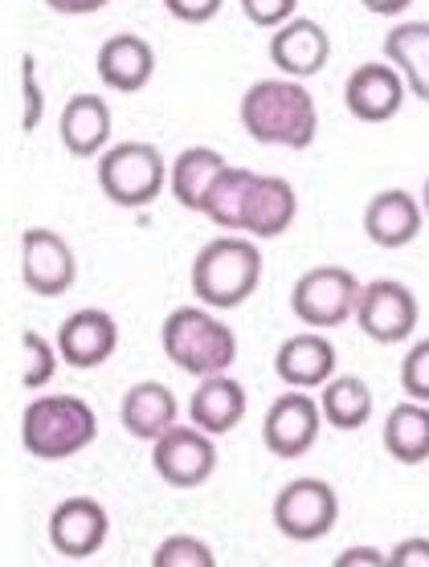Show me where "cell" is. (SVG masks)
<instances>
[{
    "label": "cell",
    "instance_id": "cell-1",
    "mask_svg": "<svg viewBox=\"0 0 429 567\" xmlns=\"http://www.w3.org/2000/svg\"><path fill=\"white\" fill-rule=\"evenodd\" d=\"M242 127L254 143L303 152L319 135V106L299 78H262L242 94Z\"/></svg>",
    "mask_w": 429,
    "mask_h": 567
},
{
    "label": "cell",
    "instance_id": "cell-2",
    "mask_svg": "<svg viewBox=\"0 0 429 567\" xmlns=\"http://www.w3.org/2000/svg\"><path fill=\"white\" fill-rule=\"evenodd\" d=\"M99 437V416L82 396H38L21 413V445L29 457L41 462H65L74 453L91 450Z\"/></svg>",
    "mask_w": 429,
    "mask_h": 567
},
{
    "label": "cell",
    "instance_id": "cell-3",
    "mask_svg": "<svg viewBox=\"0 0 429 567\" xmlns=\"http://www.w3.org/2000/svg\"><path fill=\"white\" fill-rule=\"evenodd\" d=\"M262 282V249L254 237L225 233L213 237L193 261V295L208 310H234L242 307Z\"/></svg>",
    "mask_w": 429,
    "mask_h": 567
},
{
    "label": "cell",
    "instance_id": "cell-4",
    "mask_svg": "<svg viewBox=\"0 0 429 567\" xmlns=\"http://www.w3.org/2000/svg\"><path fill=\"white\" fill-rule=\"evenodd\" d=\"M160 348L181 372L205 380L222 375L237 360V336L208 307H176L160 327Z\"/></svg>",
    "mask_w": 429,
    "mask_h": 567
},
{
    "label": "cell",
    "instance_id": "cell-5",
    "mask_svg": "<svg viewBox=\"0 0 429 567\" xmlns=\"http://www.w3.org/2000/svg\"><path fill=\"white\" fill-rule=\"evenodd\" d=\"M168 184V159L152 143H115L99 159V188L119 208L156 205Z\"/></svg>",
    "mask_w": 429,
    "mask_h": 567
},
{
    "label": "cell",
    "instance_id": "cell-6",
    "mask_svg": "<svg viewBox=\"0 0 429 567\" xmlns=\"http://www.w3.org/2000/svg\"><path fill=\"white\" fill-rule=\"evenodd\" d=\"M360 278L344 266H315L290 286V310L303 327H315V331H327V327H339V322L356 319V307H360Z\"/></svg>",
    "mask_w": 429,
    "mask_h": 567
},
{
    "label": "cell",
    "instance_id": "cell-7",
    "mask_svg": "<svg viewBox=\"0 0 429 567\" xmlns=\"http://www.w3.org/2000/svg\"><path fill=\"white\" fill-rule=\"evenodd\" d=\"M274 527L295 543H319L336 527L339 498L324 477H295L274 494Z\"/></svg>",
    "mask_w": 429,
    "mask_h": 567
},
{
    "label": "cell",
    "instance_id": "cell-8",
    "mask_svg": "<svg viewBox=\"0 0 429 567\" xmlns=\"http://www.w3.org/2000/svg\"><path fill=\"white\" fill-rule=\"evenodd\" d=\"M152 465L160 482H168L172 491H196L205 486L217 470V445L213 433L196 425H172L160 441H152Z\"/></svg>",
    "mask_w": 429,
    "mask_h": 567
},
{
    "label": "cell",
    "instance_id": "cell-9",
    "mask_svg": "<svg viewBox=\"0 0 429 567\" xmlns=\"http://www.w3.org/2000/svg\"><path fill=\"white\" fill-rule=\"evenodd\" d=\"M417 295L397 278H377L360 290V307H356V327L365 331L372 343L392 348L417 331Z\"/></svg>",
    "mask_w": 429,
    "mask_h": 567
},
{
    "label": "cell",
    "instance_id": "cell-10",
    "mask_svg": "<svg viewBox=\"0 0 429 567\" xmlns=\"http://www.w3.org/2000/svg\"><path fill=\"white\" fill-rule=\"evenodd\" d=\"M324 425L327 421H324L319 400H311L303 388H295V392H283V396L266 409V421H262V445H266L274 457L295 462V457L315 450V441H319V429Z\"/></svg>",
    "mask_w": 429,
    "mask_h": 567
},
{
    "label": "cell",
    "instance_id": "cell-11",
    "mask_svg": "<svg viewBox=\"0 0 429 567\" xmlns=\"http://www.w3.org/2000/svg\"><path fill=\"white\" fill-rule=\"evenodd\" d=\"M21 282L41 298H62L79 282V258L58 229L21 233Z\"/></svg>",
    "mask_w": 429,
    "mask_h": 567
},
{
    "label": "cell",
    "instance_id": "cell-12",
    "mask_svg": "<svg viewBox=\"0 0 429 567\" xmlns=\"http://www.w3.org/2000/svg\"><path fill=\"white\" fill-rule=\"evenodd\" d=\"M106 535H111V518L99 498L74 494L65 503L53 506L50 515V547L62 559H91L103 551Z\"/></svg>",
    "mask_w": 429,
    "mask_h": 567
},
{
    "label": "cell",
    "instance_id": "cell-13",
    "mask_svg": "<svg viewBox=\"0 0 429 567\" xmlns=\"http://www.w3.org/2000/svg\"><path fill=\"white\" fill-rule=\"evenodd\" d=\"M405 94H409V86H405L401 70L392 62L356 65L348 82H344V106H348V115L356 123H389V118H397Z\"/></svg>",
    "mask_w": 429,
    "mask_h": 567
},
{
    "label": "cell",
    "instance_id": "cell-14",
    "mask_svg": "<svg viewBox=\"0 0 429 567\" xmlns=\"http://www.w3.org/2000/svg\"><path fill=\"white\" fill-rule=\"evenodd\" d=\"M295 217H299V193H295V184L283 181V176H262V172H254L237 233L258 237V241H274V237H283L295 225Z\"/></svg>",
    "mask_w": 429,
    "mask_h": 567
},
{
    "label": "cell",
    "instance_id": "cell-15",
    "mask_svg": "<svg viewBox=\"0 0 429 567\" xmlns=\"http://www.w3.org/2000/svg\"><path fill=\"white\" fill-rule=\"evenodd\" d=\"M115 348H119V322L99 307L74 310L58 327V351L79 372H91V368L106 363L115 355Z\"/></svg>",
    "mask_w": 429,
    "mask_h": 567
},
{
    "label": "cell",
    "instance_id": "cell-16",
    "mask_svg": "<svg viewBox=\"0 0 429 567\" xmlns=\"http://www.w3.org/2000/svg\"><path fill=\"white\" fill-rule=\"evenodd\" d=\"M331 58V38L311 17H290L283 29L270 33V62L283 70V78H315Z\"/></svg>",
    "mask_w": 429,
    "mask_h": 567
},
{
    "label": "cell",
    "instance_id": "cell-17",
    "mask_svg": "<svg viewBox=\"0 0 429 567\" xmlns=\"http://www.w3.org/2000/svg\"><path fill=\"white\" fill-rule=\"evenodd\" d=\"M274 375L286 388H324L336 375V343L324 331H299V336L283 339V348L274 355Z\"/></svg>",
    "mask_w": 429,
    "mask_h": 567
},
{
    "label": "cell",
    "instance_id": "cell-18",
    "mask_svg": "<svg viewBox=\"0 0 429 567\" xmlns=\"http://www.w3.org/2000/svg\"><path fill=\"white\" fill-rule=\"evenodd\" d=\"M94 65H99V78L106 82V91L140 94L156 74V50L140 33H115V38H106L99 45Z\"/></svg>",
    "mask_w": 429,
    "mask_h": 567
},
{
    "label": "cell",
    "instance_id": "cell-19",
    "mask_svg": "<svg viewBox=\"0 0 429 567\" xmlns=\"http://www.w3.org/2000/svg\"><path fill=\"white\" fill-rule=\"evenodd\" d=\"M421 220H426V208H421L417 196L405 193V188H385V193L372 196L365 208L368 241L380 249L413 246L417 233H421Z\"/></svg>",
    "mask_w": 429,
    "mask_h": 567
},
{
    "label": "cell",
    "instance_id": "cell-20",
    "mask_svg": "<svg viewBox=\"0 0 429 567\" xmlns=\"http://www.w3.org/2000/svg\"><path fill=\"white\" fill-rule=\"evenodd\" d=\"M249 409V396L246 388L237 384L234 375H205L201 384H196L193 400H188V421L196 429H205L213 437H222V433H234L242 425V416Z\"/></svg>",
    "mask_w": 429,
    "mask_h": 567
},
{
    "label": "cell",
    "instance_id": "cell-21",
    "mask_svg": "<svg viewBox=\"0 0 429 567\" xmlns=\"http://www.w3.org/2000/svg\"><path fill=\"white\" fill-rule=\"evenodd\" d=\"M58 135H62V147L74 159L99 155L106 147V140H111V106H106V99H99V94H74L62 106Z\"/></svg>",
    "mask_w": 429,
    "mask_h": 567
},
{
    "label": "cell",
    "instance_id": "cell-22",
    "mask_svg": "<svg viewBox=\"0 0 429 567\" xmlns=\"http://www.w3.org/2000/svg\"><path fill=\"white\" fill-rule=\"evenodd\" d=\"M176 413H181V404L172 396L168 384H160V380H143V384L127 388V396L119 404V421L127 429L131 437L140 441H160L176 425Z\"/></svg>",
    "mask_w": 429,
    "mask_h": 567
},
{
    "label": "cell",
    "instance_id": "cell-23",
    "mask_svg": "<svg viewBox=\"0 0 429 567\" xmlns=\"http://www.w3.org/2000/svg\"><path fill=\"white\" fill-rule=\"evenodd\" d=\"M229 164H225L222 152H213V147H184L168 168V184L176 205H184L188 213H205L208 193H213V184H217V176Z\"/></svg>",
    "mask_w": 429,
    "mask_h": 567
},
{
    "label": "cell",
    "instance_id": "cell-24",
    "mask_svg": "<svg viewBox=\"0 0 429 567\" xmlns=\"http://www.w3.org/2000/svg\"><path fill=\"white\" fill-rule=\"evenodd\" d=\"M385 62L401 70L413 99L429 103V21H401L385 33Z\"/></svg>",
    "mask_w": 429,
    "mask_h": 567
},
{
    "label": "cell",
    "instance_id": "cell-25",
    "mask_svg": "<svg viewBox=\"0 0 429 567\" xmlns=\"http://www.w3.org/2000/svg\"><path fill=\"white\" fill-rule=\"evenodd\" d=\"M385 453H389L392 462L401 465H421L429 462V404L421 400H405L389 413L385 421Z\"/></svg>",
    "mask_w": 429,
    "mask_h": 567
},
{
    "label": "cell",
    "instance_id": "cell-26",
    "mask_svg": "<svg viewBox=\"0 0 429 567\" xmlns=\"http://www.w3.org/2000/svg\"><path fill=\"white\" fill-rule=\"evenodd\" d=\"M319 409H324V421L339 433H356V429L368 425L372 416V388L360 380V375H331L324 388H319Z\"/></svg>",
    "mask_w": 429,
    "mask_h": 567
},
{
    "label": "cell",
    "instance_id": "cell-27",
    "mask_svg": "<svg viewBox=\"0 0 429 567\" xmlns=\"http://www.w3.org/2000/svg\"><path fill=\"white\" fill-rule=\"evenodd\" d=\"M249 181H254V168H229L217 176L213 184V193L205 200V217L217 225V229H234L242 225V205H246V193H249Z\"/></svg>",
    "mask_w": 429,
    "mask_h": 567
},
{
    "label": "cell",
    "instance_id": "cell-28",
    "mask_svg": "<svg viewBox=\"0 0 429 567\" xmlns=\"http://www.w3.org/2000/svg\"><path fill=\"white\" fill-rule=\"evenodd\" d=\"M58 360H62L58 343L41 339L38 331H21V388L38 392V388L50 384L53 372H58Z\"/></svg>",
    "mask_w": 429,
    "mask_h": 567
},
{
    "label": "cell",
    "instance_id": "cell-29",
    "mask_svg": "<svg viewBox=\"0 0 429 567\" xmlns=\"http://www.w3.org/2000/svg\"><path fill=\"white\" fill-rule=\"evenodd\" d=\"M213 564H217L213 547L205 539H196V535H172L152 555V567H213Z\"/></svg>",
    "mask_w": 429,
    "mask_h": 567
},
{
    "label": "cell",
    "instance_id": "cell-30",
    "mask_svg": "<svg viewBox=\"0 0 429 567\" xmlns=\"http://www.w3.org/2000/svg\"><path fill=\"white\" fill-rule=\"evenodd\" d=\"M401 392L409 400H421V404H429V339H421V343H413V348L405 351Z\"/></svg>",
    "mask_w": 429,
    "mask_h": 567
},
{
    "label": "cell",
    "instance_id": "cell-31",
    "mask_svg": "<svg viewBox=\"0 0 429 567\" xmlns=\"http://www.w3.org/2000/svg\"><path fill=\"white\" fill-rule=\"evenodd\" d=\"M299 9V0H242V13H246L249 25L258 29H283Z\"/></svg>",
    "mask_w": 429,
    "mask_h": 567
},
{
    "label": "cell",
    "instance_id": "cell-32",
    "mask_svg": "<svg viewBox=\"0 0 429 567\" xmlns=\"http://www.w3.org/2000/svg\"><path fill=\"white\" fill-rule=\"evenodd\" d=\"M21 91H25V115H21V131H38L41 115H45V94L38 86V62L33 53L21 58Z\"/></svg>",
    "mask_w": 429,
    "mask_h": 567
},
{
    "label": "cell",
    "instance_id": "cell-33",
    "mask_svg": "<svg viewBox=\"0 0 429 567\" xmlns=\"http://www.w3.org/2000/svg\"><path fill=\"white\" fill-rule=\"evenodd\" d=\"M222 4L225 0H164V9L184 25H205V21L222 13Z\"/></svg>",
    "mask_w": 429,
    "mask_h": 567
},
{
    "label": "cell",
    "instance_id": "cell-34",
    "mask_svg": "<svg viewBox=\"0 0 429 567\" xmlns=\"http://www.w3.org/2000/svg\"><path fill=\"white\" fill-rule=\"evenodd\" d=\"M389 564L392 567H429V539H421V535L401 539L389 551Z\"/></svg>",
    "mask_w": 429,
    "mask_h": 567
},
{
    "label": "cell",
    "instance_id": "cell-35",
    "mask_svg": "<svg viewBox=\"0 0 429 567\" xmlns=\"http://www.w3.org/2000/svg\"><path fill=\"white\" fill-rule=\"evenodd\" d=\"M389 555L377 547H348L344 555H336V567H385Z\"/></svg>",
    "mask_w": 429,
    "mask_h": 567
},
{
    "label": "cell",
    "instance_id": "cell-36",
    "mask_svg": "<svg viewBox=\"0 0 429 567\" xmlns=\"http://www.w3.org/2000/svg\"><path fill=\"white\" fill-rule=\"evenodd\" d=\"M45 4L62 17H91V13H99V9H106L111 0H45Z\"/></svg>",
    "mask_w": 429,
    "mask_h": 567
},
{
    "label": "cell",
    "instance_id": "cell-37",
    "mask_svg": "<svg viewBox=\"0 0 429 567\" xmlns=\"http://www.w3.org/2000/svg\"><path fill=\"white\" fill-rule=\"evenodd\" d=\"M368 13H377V17H401L413 0H360Z\"/></svg>",
    "mask_w": 429,
    "mask_h": 567
},
{
    "label": "cell",
    "instance_id": "cell-38",
    "mask_svg": "<svg viewBox=\"0 0 429 567\" xmlns=\"http://www.w3.org/2000/svg\"><path fill=\"white\" fill-rule=\"evenodd\" d=\"M421 208H426V217H429V176H426V188H421Z\"/></svg>",
    "mask_w": 429,
    "mask_h": 567
}]
</instances>
